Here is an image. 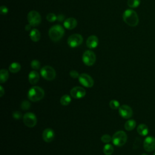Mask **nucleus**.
I'll return each instance as SVG.
<instances>
[{"mask_svg":"<svg viewBox=\"0 0 155 155\" xmlns=\"http://www.w3.org/2000/svg\"><path fill=\"white\" fill-rule=\"evenodd\" d=\"M114 151L113 147L108 143H107L103 148V152L105 155H111Z\"/></svg>","mask_w":155,"mask_h":155,"instance_id":"obj_24","label":"nucleus"},{"mask_svg":"<svg viewBox=\"0 0 155 155\" xmlns=\"http://www.w3.org/2000/svg\"><path fill=\"white\" fill-rule=\"evenodd\" d=\"M40 62L38 60H33L31 62V67L34 70H38L40 68Z\"/></svg>","mask_w":155,"mask_h":155,"instance_id":"obj_27","label":"nucleus"},{"mask_svg":"<svg viewBox=\"0 0 155 155\" xmlns=\"http://www.w3.org/2000/svg\"><path fill=\"white\" fill-rule=\"evenodd\" d=\"M9 77L8 71L6 69H2L0 71V82L4 83L6 82Z\"/></svg>","mask_w":155,"mask_h":155,"instance_id":"obj_21","label":"nucleus"},{"mask_svg":"<svg viewBox=\"0 0 155 155\" xmlns=\"http://www.w3.org/2000/svg\"><path fill=\"white\" fill-rule=\"evenodd\" d=\"M23 122L27 127L32 128L36 125L37 118L34 113H27L23 116Z\"/></svg>","mask_w":155,"mask_h":155,"instance_id":"obj_9","label":"nucleus"},{"mask_svg":"<svg viewBox=\"0 0 155 155\" xmlns=\"http://www.w3.org/2000/svg\"><path fill=\"white\" fill-rule=\"evenodd\" d=\"M71 97L74 99H81L84 97L86 94L85 90L81 87H74L70 91Z\"/></svg>","mask_w":155,"mask_h":155,"instance_id":"obj_13","label":"nucleus"},{"mask_svg":"<svg viewBox=\"0 0 155 155\" xmlns=\"http://www.w3.org/2000/svg\"><path fill=\"white\" fill-rule=\"evenodd\" d=\"M57 19L60 22H62L64 20V16H63L62 15H59L57 16Z\"/></svg>","mask_w":155,"mask_h":155,"instance_id":"obj_34","label":"nucleus"},{"mask_svg":"<svg viewBox=\"0 0 155 155\" xmlns=\"http://www.w3.org/2000/svg\"><path fill=\"white\" fill-rule=\"evenodd\" d=\"M101 139L102 142H103L104 143H108L112 140V137L108 134H104L101 137Z\"/></svg>","mask_w":155,"mask_h":155,"instance_id":"obj_28","label":"nucleus"},{"mask_svg":"<svg viewBox=\"0 0 155 155\" xmlns=\"http://www.w3.org/2000/svg\"><path fill=\"white\" fill-rule=\"evenodd\" d=\"M79 82L84 87L90 88L94 85V81L93 78L86 73H82L79 76Z\"/></svg>","mask_w":155,"mask_h":155,"instance_id":"obj_10","label":"nucleus"},{"mask_svg":"<svg viewBox=\"0 0 155 155\" xmlns=\"http://www.w3.org/2000/svg\"><path fill=\"white\" fill-rule=\"evenodd\" d=\"M70 76L73 78H79V74L78 73V72L76 70H71L70 72Z\"/></svg>","mask_w":155,"mask_h":155,"instance_id":"obj_32","label":"nucleus"},{"mask_svg":"<svg viewBox=\"0 0 155 155\" xmlns=\"http://www.w3.org/2000/svg\"><path fill=\"white\" fill-rule=\"evenodd\" d=\"M39 79V74L36 71H31L28 74V81L29 82L32 84H36Z\"/></svg>","mask_w":155,"mask_h":155,"instance_id":"obj_17","label":"nucleus"},{"mask_svg":"<svg viewBox=\"0 0 155 155\" xmlns=\"http://www.w3.org/2000/svg\"><path fill=\"white\" fill-rule=\"evenodd\" d=\"M77 25V21L74 18H69L66 19L64 22V26L65 28L68 30H72Z\"/></svg>","mask_w":155,"mask_h":155,"instance_id":"obj_16","label":"nucleus"},{"mask_svg":"<svg viewBox=\"0 0 155 155\" xmlns=\"http://www.w3.org/2000/svg\"><path fill=\"white\" fill-rule=\"evenodd\" d=\"M64 35V29L60 25H54L52 26L49 31L48 35L51 40L54 42L59 41Z\"/></svg>","mask_w":155,"mask_h":155,"instance_id":"obj_3","label":"nucleus"},{"mask_svg":"<svg viewBox=\"0 0 155 155\" xmlns=\"http://www.w3.org/2000/svg\"><path fill=\"white\" fill-rule=\"evenodd\" d=\"M143 146L146 151H153L155 150V138L152 136L147 137L143 140Z\"/></svg>","mask_w":155,"mask_h":155,"instance_id":"obj_11","label":"nucleus"},{"mask_svg":"<svg viewBox=\"0 0 155 155\" xmlns=\"http://www.w3.org/2000/svg\"><path fill=\"white\" fill-rule=\"evenodd\" d=\"M141 155H148V154H145V153H143V154H141Z\"/></svg>","mask_w":155,"mask_h":155,"instance_id":"obj_37","label":"nucleus"},{"mask_svg":"<svg viewBox=\"0 0 155 155\" xmlns=\"http://www.w3.org/2000/svg\"><path fill=\"white\" fill-rule=\"evenodd\" d=\"M96 55L91 50L85 51L82 55V61L87 66L93 65L96 61Z\"/></svg>","mask_w":155,"mask_h":155,"instance_id":"obj_8","label":"nucleus"},{"mask_svg":"<svg viewBox=\"0 0 155 155\" xmlns=\"http://www.w3.org/2000/svg\"><path fill=\"white\" fill-rule=\"evenodd\" d=\"M83 41V38L80 34L75 33L70 35L67 40L68 45L71 48H75L79 46Z\"/></svg>","mask_w":155,"mask_h":155,"instance_id":"obj_7","label":"nucleus"},{"mask_svg":"<svg viewBox=\"0 0 155 155\" xmlns=\"http://www.w3.org/2000/svg\"><path fill=\"white\" fill-rule=\"evenodd\" d=\"M137 131L140 135L144 136L148 133V128L145 124H140L137 127Z\"/></svg>","mask_w":155,"mask_h":155,"instance_id":"obj_19","label":"nucleus"},{"mask_svg":"<svg viewBox=\"0 0 155 155\" xmlns=\"http://www.w3.org/2000/svg\"><path fill=\"white\" fill-rule=\"evenodd\" d=\"M32 26L30 24H27V25H25V30H27V31H28V30H30V29H31V27Z\"/></svg>","mask_w":155,"mask_h":155,"instance_id":"obj_36","label":"nucleus"},{"mask_svg":"<svg viewBox=\"0 0 155 155\" xmlns=\"http://www.w3.org/2000/svg\"><path fill=\"white\" fill-rule=\"evenodd\" d=\"M40 73L42 77L47 81H52L56 77V71L54 69L49 65L43 67L41 68Z\"/></svg>","mask_w":155,"mask_h":155,"instance_id":"obj_5","label":"nucleus"},{"mask_svg":"<svg viewBox=\"0 0 155 155\" xmlns=\"http://www.w3.org/2000/svg\"><path fill=\"white\" fill-rule=\"evenodd\" d=\"M140 3V0H128L127 5L131 8H136L137 7Z\"/></svg>","mask_w":155,"mask_h":155,"instance_id":"obj_25","label":"nucleus"},{"mask_svg":"<svg viewBox=\"0 0 155 155\" xmlns=\"http://www.w3.org/2000/svg\"><path fill=\"white\" fill-rule=\"evenodd\" d=\"M153 155H155V153H154V154H153Z\"/></svg>","mask_w":155,"mask_h":155,"instance_id":"obj_38","label":"nucleus"},{"mask_svg":"<svg viewBox=\"0 0 155 155\" xmlns=\"http://www.w3.org/2000/svg\"><path fill=\"white\" fill-rule=\"evenodd\" d=\"M27 19L28 23L31 26L36 27L40 24L41 22V16L38 12L35 10H31L28 13Z\"/></svg>","mask_w":155,"mask_h":155,"instance_id":"obj_6","label":"nucleus"},{"mask_svg":"<svg viewBox=\"0 0 155 155\" xmlns=\"http://www.w3.org/2000/svg\"><path fill=\"white\" fill-rule=\"evenodd\" d=\"M22 117V114L21 112L19 111H15L13 113V117L16 120H18V119H20Z\"/></svg>","mask_w":155,"mask_h":155,"instance_id":"obj_31","label":"nucleus"},{"mask_svg":"<svg viewBox=\"0 0 155 155\" xmlns=\"http://www.w3.org/2000/svg\"><path fill=\"white\" fill-rule=\"evenodd\" d=\"M98 38L96 36H90L86 41V45L89 48H94L98 45Z\"/></svg>","mask_w":155,"mask_h":155,"instance_id":"obj_15","label":"nucleus"},{"mask_svg":"<svg viewBox=\"0 0 155 155\" xmlns=\"http://www.w3.org/2000/svg\"><path fill=\"white\" fill-rule=\"evenodd\" d=\"M122 18L124 21L129 26L135 27L139 23V17L137 14L133 10H126L122 15Z\"/></svg>","mask_w":155,"mask_h":155,"instance_id":"obj_1","label":"nucleus"},{"mask_svg":"<svg viewBox=\"0 0 155 155\" xmlns=\"http://www.w3.org/2000/svg\"><path fill=\"white\" fill-rule=\"evenodd\" d=\"M136 125V122L133 119H129L128 120L124 125V128L127 131H131L133 130Z\"/></svg>","mask_w":155,"mask_h":155,"instance_id":"obj_20","label":"nucleus"},{"mask_svg":"<svg viewBox=\"0 0 155 155\" xmlns=\"http://www.w3.org/2000/svg\"><path fill=\"white\" fill-rule=\"evenodd\" d=\"M109 105H110V107L111 109H113V110H116V109H117L120 107V104H119V102L116 101V100H111L110 103H109Z\"/></svg>","mask_w":155,"mask_h":155,"instance_id":"obj_26","label":"nucleus"},{"mask_svg":"<svg viewBox=\"0 0 155 155\" xmlns=\"http://www.w3.org/2000/svg\"><path fill=\"white\" fill-rule=\"evenodd\" d=\"M119 113L122 117L124 119H129L133 115V110L128 105H122L119 108Z\"/></svg>","mask_w":155,"mask_h":155,"instance_id":"obj_12","label":"nucleus"},{"mask_svg":"<svg viewBox=\"0 0 155 155\" xmlns=\"http://www.w3.org/2000/svg\"><path fill=\"white\" fill-rule=\"evenodd\" d=\"M0 12L2 15H5L8 12V8L5 6L2 5L0 8Z\"/></svg>","mask_w":155,"mask_h":155,"instance_id":"obj_33","label":"nucleus"},{"mask_svg":"<svg viewBox=\"0 0 155 155\" xmlns=\"http://www.w3.org/2000/svg\"><path fill=\"white\" fill-rule=\"evenodd\" d=\"M42 136L45 142H50L54 137V132L51 128H48L44 130Z\"/></svg>","mask_w":155,"mask_h":155,"instance_id":"obj_14","label":"nucleus"},{"mask_svg":"<svg viewBox=\"0 0 155 155\" xmlns=\"http://www.w3.org/2000/svg\"><path fill=\"white\" fill-rule=\"evenodd\" d=\"M127 140V135L124 131H118L116 132L112 137L113 144L117 147H122L125 144Z\"/></svg>","mask_w":155,"mask_h":155,"instance_id":"obj_4","label":"nucleus"},{"mask_svg":"<svg viewBox=\"0 0 155 155\" xmlns=\"http://www.w3.org/2000/svg\"><path fill=\"white\" fill-rule=\"evenodd\" d=\"M30 39L34 42H37L39 41L41 38V34L39 31L36 28L32 29L30 33Z\"/></svg>","mask_w":155,"mask_h":155,"instance_id":"obj_18","label":"nucleus"},{"mask_svg":"<svg viewBox=\"0 0 155 155\" xmlns=\"http://www.w3.org/2000/svg\"><path fill=\"white\" fill-rule=\"evenodd\" d=\"M4 88H3V87L1 85L0 86V96L1 97H2L3 96V95L4 94Z\"/></svg>","mask_w":155,"mask_h":155,"instance_id":"obj_35","label":"nucleus"},{"mask_svg":"<svg viewBox=\"0 0 155 155\" xmlns=\"http://www.w3.org/2000/svg\"><path fill=\"white\" fill-rule=\"evenodd\" d=\"M70 102H71V97L68 94H65L62 96L60 99V102L61 105L64 106L68 105L70 103Z\"/></svg>","mask_w":155,"mask_h":155,"instance_id":"obj_23","label":"nucleus"},{"mask_svg":"<svg viewBox=\"0 0 155 155\" xmlns=\"http://www.w3.org/2000/svg\"><path fill=\"white\" fill-rule=\"evenodd\" d=\"M46 18L48 21L52 22L55 21L57 19V16L54 13H49L47 15Z\"/></svg>","mask_w":155,"mask_h":155,"instance_id":"obj_29","label":"nucleus"},{"mask_svg":"<svg viewBox=\"0 0 155 155\" xmlns=\"http://www.w3.org/2000/svg\"><path fill=\"white\" fill-rule=\"evenodd\" d=\"M21 107L24 110H27L30 107V103L28 101H24L21 104Z\"/></svg>","mask_w":155,"mask_h":155,"instance_id":"obj_30","label":"nucleus"},{"mask_svg":"<svg viewBox=\"0 0 155 155\" xmlns=\"http://www.w3.org/2000/svg\"><path fill=\"white\" fill-rule=\"evenodd\" d=\"M8 70L12 73H17L21 70V65L18 62H13L10 65Z\"/></svg>","mask_w":155,"mask_h":155,"instance_id":"obj_22","label":"nucleus"},{"mask_svg":"<svg viewBox=\"0 0 155 155\" xmlns=\"http://www.w3.org/2000/svg\"><path fill=\"white\" fill-rule=\"evenodd\" d=\"M44 91L42 88L38 86H34L28 90V98L31 101L37 102L41 100L44 97Z\"/></svg>","mask_w":155,"mask_h":155,"instance_id":"obj_2","label":"nucleus"}]
</instances>
